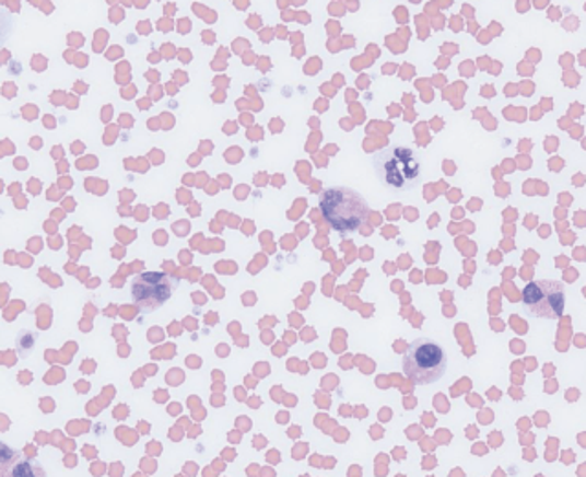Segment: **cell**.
<instances>
[{
  "mask_svg": "<svg viewBox=\"0 0 586 477\" xmlns=\"http://www.w3.org/2000/svg\"><path fill=\"white\" fill-rule=\"evenodd\" d=\"M319 205L328 224L341 233L358 232L368 217L366 200L350 188L327 189Z\"/></svg>",
  "mask_w": 586,
  "mask_h": 477,
  "instance_id": "cell-1",
  "label": "cell"
},
{
  "mask_svg": "<svg viewBox=\"0 0 586 477\" xmlns=\"http://www.w3.org/2000/svg\"><path fill=\"white\" fill-rule=\"evenodd\" d=\"M374 171L379 183L390 189H412L420 184L422 165L417 154L407 148H389L374 156Z\"/></svg>",
  "mask_w": 586,
  "mask_h": 477,
  "instance_id": "cell-2",
  "label": "cell"
},
{
  "mask_svg": "<svg viewBox=\"0 0 586 477\" xmlns=\"http://www.w3.org/2000/svg\"><path fill=\"white\" fill-rule=\"evenodd\" d=\"M446 351L429 338L412 341L403 357V371L417 384H433L446 375Z\"/></svg>",
  "mask_w": 586,
  "mask_h": 477,
  "instance_id": "cell-3",
  "label": "cell"
},
{
  "mask_svg": "<svg viewBox=\"0 0 586 477\" xmlns=\"http://www.w3.org/2000/svg\"><path fill=\"white\" fill-rule=\"evenodd\" d=\"M523 303L534 318L558 319L564 313V287L550 279H537L523 290Z\"/></svg>",
  "mask_w": 586,
  "mask_h": 477,
  "instance_id": "cell-4",
  "label": "cell"
},
{
  "mask_svg": "<svg viewBox=\"0 0 586 477\" xmlns=\"http://www.w3.org/2000/svg\"><path fill=\"white\" fill-rule=\"evenodd\" d=\"M173 279L164 272L138 274L130 287L136 307L143 313L159 311L173 294Z\"/></svg>",
  "mask_w": 586,
  "mask_h": 477,
  "instance_id": "cell-5",
  "label": "cell"
},
{
  "mask_svg": "<svg viewBox=\"0 0 586 477\" xmlns=\"http://www.w3.org/2000/svg\"><path fill=\"white\" fill-rule=\"evenodd\" d=\"M12 476L26 477V476H45V472L40 470L39 466L32 463V461L23 459L19 465H13Z\"/></svg>",
  "mask_w": 586,
  "mask_h": 477,
  "instance_id": "cell-6",
  "label": "cell"
}]
</instances>
